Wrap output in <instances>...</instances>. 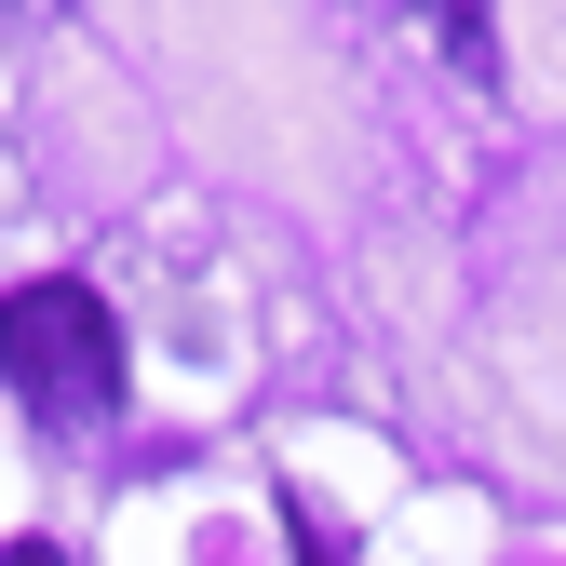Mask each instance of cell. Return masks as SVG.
Listing matches in <instances>:
<instances>
[{
  "instance_id": "obj_1",
  "label": "cell",
  "mask_w": 566,
  "mask_h": 566,
  "mask_svg": "<svg viewBox=\"0 0 566 566\" xmlns=\"http://www.w3.org/2000/svg\"><path fill=\"white\" fill-rule=\"evenodd\" d=\"M0 378L28 391V418H54V432H95V418H122V324L95 283H28L14 311H0Z\"/></svg>"
},
{
  "instance_id": "obj_2",
  "label": "cell",
  "mask_w": 566,
  "mask_h": 566,
  "mask_svg": "<svg viewBox=\"0 0 566 566\" xmlns=\"http://www.w3.org/2000/svg\"><path fill=\"white\" fill-rule=\"evenodd\" d=\"M283 526H297V566H350V539H337V526H324L311 500H283Z\"/></svg>"
},
{
  "instance_id": "obj_3",
  "label": "cell",
  "mask_w": 566,
  "mask_h": 566,
  "mask_svg": "<svg viewBox=\"0 0 566 566\" xmlns=\"http://www.w3.org/2000/svg\"><path fill=\"white\" fill-rule=\"evenodd\" d=\"M0 566H67V553H54V539H14V553H0Z\"/></svg>"
}]
</instances>
